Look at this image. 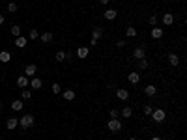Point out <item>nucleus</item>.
Returning <instances> with one entry per match:
<instances>
[{
  "label": "nucleus",
  "mask_w": 187,
  "mask_h": 140,
  "mask_svg": "<svg viewBox=\"0 0 187 140\" xmlns=\"http://www.w3.org/2000/svg\"><path fill=\"white\" fill-rule=\"evenodd\" d=\"M19 125H21L23 129H28L34 125V116L32 114H26V116H23L21 119H19Z\"/></svg>",
  "instance_id": "f257e3e1"
},
{
  "label": "nucleus",
  "mask_w": 187,
  "mask_h": 140,
  "mask_svg": "<svg viewBox=\"0 0 187 140\" xmlns=\"http://www.w3.org/2000/svg\"><path fill=\"white\" fill-rule=\"evenodd\" d=\"M101 36H103V28H101V26H95V28H94V34H92V41H90V43H92V45H97V41H99Z\"/></svg>",
  "instance_id": "f03ea898"
},
{
  "label": "nucleus",
  "mask_w": 187,
  "mask_h": 140,
  "mask_svg": "<svg viewBox=\"0 0 187 140\" xmlns=\"http://www.w3.org/2000/svg\"><path fill=\"white\" fill-rule=\"evenodd\" d=\"M109 129H110V131H114V133H118L120 129H122V122H120L118 118L110 119V122H109Z\"/></svg>",
  "instance_id": "7ed1b4c3"
},
{
  "label": "nucleus",
  "mask_w": 187,
  "mask_h": 140,
  "mask_svg": "<svg viewBox=\"0 0 187 140\" xmlns=\"http://www.w3.org/2000/svg\"><path fill=\"white\" fill-rule=\"evenodd\" d=\"M151 118H154V122H163V119L166 118V114H165V110H154L151 112Z\"/></svg>",
  "instance_id": "20e7f679"
},
{
  "label": "nucleus",
  "mask_w": 187,
  "mask_h": 140,
  "mask_svg": "<svg viewBox=\"0 0 187 140\" xmlns=\"http://www.w3.org/2000/svg\"><path fill=\"white\" fill-rule=\"evenodd\" d=\"M133 58L135 60H142V58H146V51H144V47H137L133 51Z\"/></svg>",
  "instance_id": "39448f33"
},
{
  "label": "nucleus",
  "mask_w": 187,
  "mask_h": 140,
  "mask_svg": "<svg viewBox=\"0 0 187 140\" xmlns=\"http://www.w3.org/2000/svg\"><path fill=\"white\" fill-rule=\"evenodd\" d=\"M17 86L21 88V90H24L26 86H30V81H28V77H24V75H23V77H19V78H17Z\"/></svg>",
  "instance_id": "423d86ee"
},
{
  "label": "nucleus",
  "mask_w": 187,
  "mask_h": 140,
  "mask_svg": "<svg viewBox=\"0 0 187 140\" xmlns=\"http://www.w3.org/2000/svg\"><path fill=\"white\" fill-rule=\"evenodd\" d=\"M38 71V67L34 66V64H30V66H26V69H24V77H34Z\"/></svg>",
  "instance_id": "0eeeda50"
},
{
  "label": "nucleus",
  "mask_w": 187,
  "mask_h": 140,
  "mask_svg": "<svg viewBox=\"0 0 187 140\" xmlns=\"http://www.w3.org/2000/svg\"><path fill=\"white\" fill-rule=\"evenodd\" d=\"M116 97L122 99V101H125V99L129 97V92H127V90H124V88H120V90H116Z\"/></svg>",
  "instance_id": "6e6552de"
},
{
  "label": "nucleus",
  "mask_w": 187,
  "mask_h": 140,
  "mask_svg": "<svg viewBox=\"0 0 187 140\" xmlns=\"http://www.w3.org/2000/svg\"><path fill=\"white\" fill-rule=\"evenodd\" d=\"M151 37H154V39H159V37H163V28H159V26H154V28H151Z\"/></svg>",
  "instance_id": "1a4fd4ad"
},
{
  "label": "nucleus",
  "mask_w": 187,
  "mask_h": 140,
  "mask_svg": "<svg viewBox=\"0 0 187 140\" xmlns=\"http://www.w3.org/2000/svg\"><path fill=\"white\" fill-rule=\"evenodd\" d=\"M17 125H19V119H15V118H9L8 122H6V127L9 129V131H13V129L17 127Z\"/></svg>",
  "instance_id": "9d476101"
},
{
  "label": "nucleus",
  "mask_w": 187,
  "mask_h": 140,
  "mask_svg": "<svg viewBox=\"0 0 187 140\" xmlns=\"http://www.w3.org/2000/svg\"><path fill=\"white\" fill-rule=\"evenodd\" d=\"M127 78H129V82H131V84H137V82L140 81V75H139L137 71H131Z\"/></svg>",
  "instance_id": "9b49d317"
},
{
  "label": "nucleus",
  "mask_w": 187,
  "mask_h": 140,
  "mask_svg": "<svg viewBox=\"0 0 187 140\" xmlns=\"http://www.w3.org/2000/svg\"><path fill=\"white\" fill-rule=\"evenodd\" d=\"M88 54H90L88 47H79V49H77V56H79V58H86Z\"/></svg>",
  "instance_id": "f8f14e48"
},
{
  "label": "nucleus",
  "mask_w": 187,
  "mask_h": 140,
  "mask_svg": "<svg viewBox=\"0 0 187 140\" xmlns=\"http://www.w3.org/2000/svg\"><path fill=\"white\" fill-rule=\"evenodd\" d=\"M23 107H24V103H23V101H11V108H13L15 112L23 110Z\"/></svg>",
  "instance_id": "ddd939ff"
},
{
  "label": "nucleus",
  "mask_w": 187,
  "mask_h": 140,
  "mask_svg": "<svg viewBox=\"0 0 187 140\" xmlns=\"http://www.w3.org/2000/svg\"><path fill=\"white\" fill-rule=\"evenodd\" d=\"M64 99H65V101H73V99H75V92H73V90H65V92H64Z\"/></svg>",
  "instance_id": "4468645a"
},
{
  "label": "nucleus",
  "mask_w": 187,
  "mask_h": 140,
  "mask_svg": "<svg viewBox=\"0 0 187 140\" xmlns=\"http://www.w3.org/2000/svg\"><path fill=\"white\" fill-rule=\"evenodd\" d=\"M9 60H11V54H9L8 51H2V52H0V62L6 64V62H9Z\"/></svg>",
  "instance_id": "2eb2a0df"
},
{
  "label": "nucleus",
  "mask_w": 187,
  "mask_h": 140,
  "mask_svg": "<svg viewBox=\"0 0 187 140\" xmlns=\"http://www.w3.org/2000/svg\"><path fill=\"white\" fill-rule=\"evenodd\" d=\"M163 23L166 24V26H169V24H172V23H174L172 13H165V15H163Z\"/></svg>",
  "instance_id": "dca6fc26"
},
{
  "label": "nucleus",
  "mask_w": 187,
  "mask_h": 140,
  "mask_svg": "<svg viewBox=\"0 0 187 140\" xmlns=\"http://www.w3.org/2000/svg\"><path fill=\"white\" fill-rule=\"evenodd\" d=\"M30 86H32L34 90H39V88H41V78H32V81H30Z\"/></svg>",
  "instance_id": "f3484780"
},
{
  "label": "nucleus",
  "mask_w": 187,
  "mask_h": 140,
  "mask_svg": "<svg viewBox=\"0 0 187 140\" xmlns=\"http://www.w3.org/2000/svg\"><path fill=\"white\" fill-rule=\"evenodd\" d=\"M144 92H146V95H148V97H154L155 93H157V90H155V86H146Z\"/></svg>",
  "instance_id": "a211bd4d"
},
{
  "label": "nucleus",
  "mask_w": 187,
  "mask_h": 140,
  "mask_svg": "<svg viewBox=\"0 0 187 140\" xmlns=\"http://www.w3.org/2000/svg\"><path fill=\"white\" fill-rule=\"evenodd\" d=\"M116 9H107V11H105V19H109V21H112V19H116Z\"/></svg>",
  "instance_id": "6ab92c4d"
},
{
  "label": "nucleus",
  "mask_w": 187,
  "mask_h": 140,
  "mask_svg": "<svg viewBox=\"0 0 187 140\" xmlns=\"http://www.w3.org/2000/svg\"><path fill=\"white\" fill-rule=\"evenodd\" d=\"M120 114H122L124 118H131V116H133V110H131V107H124Z\"/></svg>",
  "instance_id": "aec40b11"
},
{
  "label": "nucleus",
  "mask_w": 187,
  "mask_h": 140,
  "mask_svg": "<svg viewBox=\"0 0 187 140\" xmlns=\"http://www.w3.org/2000/svg\"><path fill=\"white\" fill-rule=\"evenodd\" d=\"M41 41H43V43H50V41H53V34H50V32L41 34Z\"/></svg>",
  "instance_id": "412c9836"
},
{
  "label": "nucleus",
  "mask_w": 187,
  "mask_h": 140,
  "mask_svg": "<svg viewBox=\"0 0 187 140\" xmlns=\"http://www.w3.org/2000/svg\"><path fill=\"white\" fill-rule=\"evenodd\" d=\"M125 36H127V37H135V36H137V28H135V26H129L127 30H125Z\"/></svg>",
  "instance_id": "4be33fe9"
},
{
  "label": "nucleus",
  "mask_w": 187,
  "mask_h": 140,
  "mask_svg": "<svg viewBox=\"0 0 187 140\" xmlns=\"http://www.w3.org/2000/svg\"><path fill=\"white\" fill-rule=\"evenodd\" d=\"M169 62H170V66H178V64H180V58L176 56V54H169Z\"/></svg>",
  "instance_id": "5701e85b"
},
{
  "label": "nucleus",
  "mask_w": 187,
  "mask_h": 140,
  "mask_svg": "<svg viewBox=\"0 0 187 140\" xmlns=\"http://www.w3.org/2000/svg\"><path fill=\"white\" fill-rule=\"evenodd\" d=\"M15 45H17V47H24V45H26V37H23V36H19L17 39H15Z\"/></svg>",
  "instance_id": "b1692460"
},
{
  "label": "nucleus",
  "mask_w": 187,
  "mask_h": 140,
  "mask_svg": "<svg viewBox=\"0 0 187 140\" xmlns=\"http://www.w3.org/2000/svg\"><path fill=\"white\" fill-rule=\"evenodd\" d=\"M150 67V62L146 58H142V60H139V69H148Z\"/></svg>",
  "instance_id": "393cba45"
},
{
  "label": "nucleus",
  "mask_w": 187,
  "mask_h": 140,
  "mask_svg": "<svg viewBox=\"0 0 187 140\" xmlns=\"http://www.w3.org/2000/svg\"><path fill=\"white\" fill-rule=\"evenodd\" d=\"M54 58H56V62H64V60H65V52H64V51H58Z\"/></svg>",
  "instance_id": "a878e982"
},
{
  "label": "nucleus",
  "mask_w": 187,
  "mask_h": 140,
  "mask_svg": "<svg viewBox=\"0 0 187 140\" xmlns=\"http://www.w3.org/2000/svg\"><path fill=\"white\" fill-rule=\"evenodd\" d=\"M8 11H9V13H15V11H17V4H15V2H9V4H8Z\"/></svg>",
  "instance_id": "bb28decb"
},
{
  "label": "nucleus",
  "mask_w": 187,
  "mask_h": 140,
  "mask_svg": "<svg viewBox=\"0 0 187 140\" xmlns=\"http://www.w3.org/2000/svg\"><path fill=\"white\" fill-rule=\"evenodd\" d=\"M11 34L15 37H19V36H21V26H11Z\"/></svg>",
  "instance_id": "cd10ccee"
},
{
  "label": "nucleus",
  "mask_w": 187,
  "mask_h": 140,
  "mask_svg": "<svg viewBox=\"0 0 187 140\" xmlns=\"http://www.w3.org/2000/svg\"><path fill=\"white\" fill-rule=\"evenodd\" d=\"M21 95H23V99H30V97H32V92H30V90H26V88H24Z\"/></svg>",
  "instance_id": "c85d7f7f"
},
{
  "label": "nucleus",
  "mask_w": 187,
  "mask_h": 140,
  "mask_svg": "<svg viewBox=\"0 0 187 140\" xmlns=\"http://www.w3.org/2000/svg\"><path fill=\"white\" fill-rule=\"evenodd\" d=\"M50 90H53V93H60V84H53V86H50Z\"/></svg>",
  "instance_id": "c756f323"
},
{
  "label": "nucleus",
  "mask_w": 187,
  "mask_h": 140,
  "mask_svg": "<svg viewBox=\"0 0 187 140\" xmlns=\"http://www.w3.org/2000/svg\"><path fill=\"white\" fill-rule=\"evenodd\" d=\"M38 37H39L38 30H30V39H38Z\"/></svg>",
  "instance_id": "7c9ffc66"
},
{
  "label": "nucleus",
  "mask_w": 187,
  "mask_h": 140,
  "mask_svg": "<svg viewBox=\"0 0 187 140\" xmlns=\"http://www.w3.org/2000/svg\"><path fill=\"white\" fill-rule=\"evenodd\" d=\"M150 24H151V26L157 24V17H155V15H151V17H150Z\"/></svg>",
  "instance_id": "2f4dec72"
},
{
  "label": "nucleus",
  "mask_w": 187,
  "mask_h": 140,
  "mask_svg": "<svg viewBox=\"0 0 187 140\" xmlns=\"http://www.w3.org/2000/svg\"><path fill=\"white\" fill-rule=\"evenodd\" d=\"M151 112H154V108H151L150 105H146V107H144V114H151Z\"/></svg>",
  "instance_id": "473e14b6"
},
{
  "label": "nucleus",
  "mask_w": 187,
  "mask_h": 140,
  "mask_svg": "<svg viewBox=\"0 0 187 140\" xmlns=\"http://www.w3.org/2000/svg\"><path fill=\"white\" fill-rule=\"evenodd\" d=\"M118 114H120L118 110H110V116H112V119H114V118H118Z\"/></svg>",
  "instance_id": "72a5a7b5"
},
{
  "label": "nucleus",
  "mask_w": 187,
  "mask_h": 140,
  "mask_svg": "<svg viewBox=\"0 0 187 140\" xmlns=\"http://www.w3.org/2000/svg\"><path fill=\"white\" fill-rule=\"evenodd\" d=\"M0 24H4V15H0Z\"/></svg>",
  "instance_id": "f704fd0d"
},
{
  "label": "nucleus",
  "mask_w": 187,
  "mask_h": 140,
  "mask_svg": "<svg viewBox=\"0 0 187 140\" xmlns=\"http://www.w3.org/2000/svg\"><path fill=\"white\" fill-rule=\"evenodd\" d=\"M99 2H101V4H109V0H99Z\"/></svg>",
  "instance_id": "c9c22d12"
},
{
  "label": "nucleus",
  "mask_w": 187,
  "mask_h": 140,
  "mask_svg": "<svg viewBox=\"0 0 187 140\" xmlns=\"http://www.w3.org/2000/svg\"><path fill=\"white\" fill-rule=\"evenodd\" d=\"M151 140H161V138H159V136H154V138H151Z\"/></svg>",
  "instance_id": "e433bc0d"
},
{
  "label": "nucleus",
  "mask_w": 187,
  "mask_h": 140,
  "mask_svg": "<svg viewBox=\"0 0 187 140\" xmlns=\"http://www.w3.org/2000/svg\"><path fill=\"white\" fill-rule=\"evenodd\" d=\"M0 110H2V103H0Z\"/></svg>",
  "instance_id": "4c0bfd02"
},
{
  "label": "nucleus",
  "mask_w": 187,
  "mask_h": 140,
  "mask_svg": "<svg viewBox=\"0 0 187 140\" xmlns=\"http://www.w3.org/2000/svg\"><path fill=\"white\" fill-rule=\"evenodd\" d=\"M129 140H137V138H129Z\"/></svg>",
  "instance_id": "58836bf2"
},
{
  "label": "nucleus",
  "mask_w": 187,
  "mask_h": 140,
  "mask_svg": "<svg viewBox=\"0 0 187 140\" xmlns=\"http://www.w3.org/2000/svg\"><path fill=\"white\" fill-rule=\"evenodd\" d=\"M0 140H2V138H0Z\"/></svg>",
  "instance_id": "ea45409f"
}]
</instances>
